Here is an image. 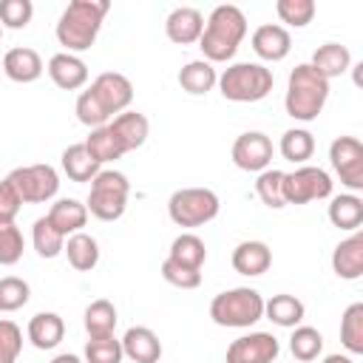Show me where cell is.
<instances>
[{"label":"cell","instance_id":"cell-8","mask_svg":"<svg viewBox=\"0 0 363 363\" xmlns=\"http://www.w3.org/2000/svg\"><path fill=\"white\" fill-rule=\"evenodd\" d=\"M332 196V176L320 167L301 164L292 173H284V201L286 204H309Z\"/></svg>","mask_w":363,"mask_h":363},{"label":"cell","instance_id":"cell-11","mask_svg":"<svg viewBox=\"0 0 363 363\" xmlns=\"http://www.w3.org/2000/svg\"><path fill=\"white\" fill-rule=\"evenodd\" d=\"M281 354V343L269 332H250L235 337L227 346V363H275Z\"/></svg>","mask_w":363,"mask_h":363},{"label":"cell","instance_id":"cell-28","mask_svg":"<svg viewBox=\"0 0 363 363\" xmlns=\"http://www.w3.org/2000/svg\"><path fill=\"white\" fill-rule=\"evenodd\" d=\"M62 252L68 255V264H71L74 269H79V272H91V269L99 264V244H96V238L88 235V233H74V235H68Z\"/></svg>","mask_w":363,"mask_h":363},{"label":"cell","instance_id":"cell-9","mask_svg":"<svg viewBox=\"0 0 363 363\" xmlns=\"http://www.w3.org/2000/svg\"><path fill=\"white\" fill-rule=\"evenodd\" d=\"M17 196L28 204H43L48 199L57 196L60 190V176L51 164H28V167H14L9 176H6Z\"/></svg>","mask_w":363,"mask_h":363},{"label":"cell","instance_id":"cell-41","mask_svg":"<svg viewBox=\"0 0 363 363\" xmlns=\"http://www.w3.org/2000/svg\"><path fill=\"white\" fill-rule=\"evenodd\" d=\"M74 111H77V119L82 122V125H88L91 130L94 128H102V125H108V111L102 108V102L96 99V94L88 88V91H82L79 96H77V105H74Z\"/></svg>","mask_w":363,"mask_h":363},{"label":"cell","instance_id":"cell-21","mask_svg":"<svg viewBox=\"0 0 363 363\" xmlns=\"http://www.w3.org/2000/svg\"><path fill=\"white\" fill-rule=\"evenodd\" d=\"M111 130L119 136V142L125 145V150H136L147 142V133H150V122L145 113L139 111H122L113 116V122H108Z\"/></svg>","mask_w":363,"mask_h":363},{"label":"cell","instance_id":"cell-22","mask_svg":"<svg viewBox=\"0 0 363 363\" xmlns=\"http://www.w3.org/2000/svg\"><path fill=\"white\" fill-rule=\"evenodd\" d=\"M329 221L337 227V230H349V233H357L360 224H363V199L354 196V193H340V196H332L329 201Z\"/></svg>","mask_w":363,"mask_h":363},{"label":"cell","instance_id":"cell-49","mask_svg":"<svg viewBox=\"0 0 363 363\" xmlns=\"http://www.w3.org/2000/svg\"><path fill=\"white\" fill-rule=\"evenodd\" d=\"M6 224H9V221H0V230H3V227H6Z\"/></svg>","mask_w":363,"mask_h":363},{"label":"cell","instance_id":"cell-40","mask_svg":"<svg viewBox=\"0 0 363 363\" xmlns=\"http://www.w3.org/2000/svg\"><path fill=\"white\" fill-rule=\"evenodd\" d=\"M275 11H278V20L281 23H286L292 28H303L315 17V3L312 0H278L275 3Z\"/></svg>","mask_w":363,"mask_h":363},{"label":"cell","instance_id":"cell-7","mask_svg":"<svg viewBox=\"0 0 363 363\" xmlns=\"http://www.w3.org/2000/svg\"><path fill=\"white\" fill-rule=\"evenodd\" d=\"M218 210H221V201L210 187H182L167 199L170 221L179 227H201L213 221Z\"/></svg>","mask_w":363,"mask_h":363},{"label":"cell","instance_id":"cell-48","mask_svg":"<svg viewBox=\"0 0 363 363\" xmlns=\"http://www.w3.org/2000/svg\"><path fill=\"white\" fill-rule=\"evenodd\" d=\"M51 363H82V360H79L77 354H68V352H65V354H57Z\"/></svg>","mask_w":363,"mask_h":363},{"label":"cell","instance_id":"cell-35","mask_svg":"<svg viewBox=\"0 0 363 363\" xmlns=\"http://www.w3.org/2000/svg\"><path fill=\"white\" fill-rule=\"evenodd\" d=\"M289 352L295 360L309 363L323 352V335L315 326H295L289 337Z\"/></svg>","mask_w":363,"mask_h":363},{"label":"cell","instance_id":"cell-13","mask_svg":"<svg viewBox=\"0 0 363 363\" xmlns=\"http://www.w3.org/2000/svg\"><path fill=\"white\" fill-rule=\"evenodd\" d=\"M91 91L96 94V99L102 102V108L108 111V116L128 111V105H130V99H133V85H130V79H128L125 74H119V71H105V74H99V77L91 82Z\"/></svg>","mask_w":363,"mask_h":363},{"label":"cell","instance_id":"cell-47","mask_svg":"<svg viewBox=\"0 0 363 363\" xmlns=\"http://www.w3.org/2000/svg\"><path fill=\"white\" fill-rule=\"evenodd\" d=\"M323 363H354V360H352L349 354H326Z\"/></svg>","mask_w":363,"mask_h":363},{"label":"cell","instance_id":"cell-42","mask_svg":"<svg viewBox=\"0 0 363 363\" xmlns=\"http://www.w3.org/2000/svg\"><path fill=\"white\" fill-rule=\"evenodd\" d=\"M34 17V3L31 0H0V26L3 28H26Z\"/></svg>","mask_w":363,"mask_h":363},{"label":"cell","instance_id":"cell-14","mask_svg":"<svg viewBox=\"0 0 363 363\" xmlns=\"http://www.w3.org/2000/svg\"><path fill=\"white\" fill-rule=\"evenodd\" d=\"M204 31V17L199 9L193 6H179L167 14L164 20V34L170 43H179V45H190V43H199Z\"/></svg>","mask_w":363,"mask_h":363},{"label":"cell","instance_id":"cell-33","mask_svg":"<svg viewBox=\"0 0 363 363\" xmlns=\"http://www.w3.org/2000/svg\"><path fill=\"white\" fill-rule=\"evenodd\" d=\"M278 150H281V156H284L286 162L303 164V162L312 159V153H315V136H312L306 128H289V130H284Z\"/></svg>","mask_w":363,"mask_h":363},{"label":"cell","instance_id":"cell-10","mask_svg":"<svg viewBox=\"0 0 363 363\" xmlns=\"http://www.w3.org/2000/svg\"><path fill=\"white\" fill-rule=\"evenodd\" d=\"M329 162L349 190H363V145L354 136H337L329 145Z\"/></svg>","mask_w":363,"mask_h":363},{"label":"cell","instance_id":"cell-44","mask_svg":"<svg viewBox=\"0 0 363 363\" xmlns=\"http://www.w3.org/2000/svg\"><path fill=\"white\" fill-rule=\"evenodd\" d=\"M23 250H26V241H23V233L17 230L14 221H9L3 230H0V264L3 267H11L23 258Z\"/></svg>","mask_w":363,"mask_h":363},{"label":"cell","instance_id":"cell-38","mask_svg":"<svg viewBox=\"0 0 363 363\" xmlns=\"http://www.w3.org/2000/svg\"><path fill=\"white\" fill-rule=\"evenodd\" d=\"M28 298H31V289L23 278L17 275L0 278V312H17L28 303Z\"/></svg>","mask_w":363,"mask_h":363},{"label":"cell","instance_id":"cell-32","mask_svg":"<svg viewBox=\"0 0 363 363\" xmlns=\"http://www.w3.org/2000/svg\"><path fill=\"white\" fill-rule=\"evenodd\" d=\"M116 306L108 301V298H96L88 303L85 309V332L88 337H105V335H113L116 329Z\"/></svg>","mask_w":363,"mask_h":363},{"label":"cell","instance_id":"cell-24","mask_svg":"<svg viewBox=\"0 0 363 363\" xmlns=\"http://www.w3.org/2000/svg\"><path fill=\"white\" fill-rule=\"evenodd\" d=\"M309 65H312L323 79H335V77H340V74L349 71L352 54H349V48L340 45V43H323V45L312 54V62H309Z\"/></svg>","mask_w":363,"mask_h":363},{"label":"cell","instance_id":"cell-12","mask_svg":"<svg viewBox=\"0 0 363 363\" xmlns=\"http://www.w3.org/2000/svg\"><path fill=\"white\" fill-rule=\"evenodd\" d=\"M233 162L247 173H261L272 162V142L261 130H247L233 142Z\"/></svg>","mask_w":363,"mask_h":363},{"label":"cell","instance_id":"cell-45","mask_svg":"<svg viewBox=\"0 0 363 363\" xmlns=\"http://www.w3.org/2000/svg\"><path fill=\"white\" fill-rule=\"evenodd\" d=\"M162 278H164L167 284L179 286V289H196V286L201 284V269H187V267H182V264H176V261H170V258H164V264H162Z\"/></svg>","mask_w":363,"mask_h":363},{"label":"cell","instance_id":"cell-17","mask_svg":"<svg viewBox=\"0 0 363 363\" xmlns=\"http://www.w3.org/2000/svg\"><path fill=\"white\" fill-rule=\"evenodd\" d=\"M3 74L11 79V82H34L43 77V57L34 51V48H26V45H17V48H9L6 57H3Z\"/></svg>","mask_w":363,"mask_h":363},{"label":"cell","instance_id":"cell-3","mask_svg":"<svg viewBox=\"0 0 363 363\" xmlns=\"http://www.w3.org/2000/svg\"><path fill=\"white\" fill-rule=\"evenodd\" d=\"M326 99H329V79H323L309 62L295 65L286 82V96H284L286 113L298 122H312L320 116Z\"/></svg>","mask_w":363,"mask_h":363},{"label":"cell","instance_id":"cell-5","mask_svg":"<svg viewBox=\"0 0 363 363\" xmlns=\"http://www.w3.org/2000/svg\"><path fill=\"white\" fill-rule=\"evenodd\" d=\"M272 71L261 62H233L230 68H224V74L218 77V88L221 96L230 102H258L272 91Z\"/></svg>","mask_w":363,"mask_h":363},{"label":"cell","instance_id":"cell-20","mask_svg":"<svg viewBox=\"0 0 363 363\" xmlns=\"http://www.w3.org/2000/svg\"><path fill=\"white\" fill-rule=\"evenodd\" d=\"M272 264V250L264 241H241L233 250V269L238 275H264Z\"/></svg>","mask_w":363,"mask_h":363},{"label":"cell","instance_id":"cell-6","mask_svg":"<svg viewBox=\"0 0 363 363\" xmlns=\"http://www.w3.org/2000/svg\"><path fill=\"white\" fill-rule=\"evenodd\" d=\"M128 193H130V182L125 173L99 170L91 182V193H88L85 207L99 221H116V218H122V213L128 207Z\"/></svg>","mask_w":363,"mask_h":363},{"label":"cell","instance_id":"cell-30","mask_svg":"<svg viewBox=\"0 0 363 363\" xmlns=\"http://www.w3.org/2000/svg\"><path fill=\"white\" fill-rule=\"evenodd\" d=\"M62 170L71 182H94V176L99 173V162H94L85 142H79L62 150Z\"/></svg>","mask_w":363,"mask_h":363},{"label":"cell","instance_id":"cell-16","mask_svg":"<svg viewBox=\"0 0 363 363\" xmlns=\"http://www.w3.org/2000/svg\"><path fill=\"white\" fill-rule=\"evenodd\" d=\"M119 343H122V354L133 363H159L162 360V340L147 326H130Z\"/></svg>","mask_w":363,"mask_h":363},{"label":"cell","instance_id":"cell-1","mask_svg":"<svg viewBox=\"0 0 363 363\" xmlns=\"http://www.w3.org/2000/svg\"><path fill=\"white\" fill-rule=\"evenodd\" d=\"M247 34V17L238 6L224 3L216 6L204 23V31L199 37V48L207 62H227L235 57L241 40Z\"/></svg>","mask_w":363,"mask_h":363},{"label":"cell","instance_id":"cell-23","mask_svg":"<svg viewBox=\"0 0 363 363\" xmlns=\"http://www.w3.org/2000/svg\"><path fill=\"white\" fill-rule=\"evenodd\" d=\"M48 221L62 233V235H74L82 233L85 221H88V207L77 199H57L48 210Z\"/></svg>","mask_w":363,"mask_h":363},{"label":"cell","instance_id":"cell-39","mask_svg":"<svg viewBox=\"0 0 363 363\" xmlns=\"http://www.w3.org/2000/svg\"><path fill=\"white\" fill-rule=\"evenodd\" d=\"M122 343L113 335L88 337L85 343V363H122Z\"/></svg>","mask_w":363,"mask_h":363},{"label":"cell","instance_id":"cell-31","mask_svg":"<svg viewBox=\"0 0 363 363\" xmlns=\"http://www.w3.org/2000/svg\"><path fill=\"white\" fill-rule=\"evenodd\" d=\"M167 258L182 264V267H187V269H201L204 258H207V247H204V241L196 233H182V235L173 238Z\"/></svg>","mask_w":363,"mask_h":363},{"label":"cell","instance_id":"cell-18","mask_svg":"<svg viewBox=\"0 0 363 363\" xmlns=\"http://www.w3.org/2000/svg\"><path fill=\"white\" fill-rule=\"evenodd\" d=\"M48 77L57 88L62 91H77L88 82V65L77 57V54H68V51H60L48 60Z\"/></svg>","mask_w":363,"mask_h":363},{"label":"cell","instance_id":"cell-4","mask_svg":"<svg viewBox=\"0 0 363 363\" xmlns=\"http://www.w3.org/2000/svg\"><path fill=\"white\" fill-rule=\"evenodd\" d=\"M210 318L227 329H250L264 318V298L252 286L224 289L210 301Z\"/></svg>","mask_w":363,"mask_h":363},{"label":"cell","instance_id":"cell-46","mask_svg":"<svg viewBox=\"0 0 363 363\" xmlns=\"http://www.w3.org/2000/svg\"><path fill=\"white\" fill-rule=\"evenodd\" d=\"M20 207H23V199L17 196L14 184L9 179H3L0 182V221H14Z\"/></svg>","mask_w":363,"mask_h":363},{"label":"cell","instance_id":"cell-15","mask_svg":"<svg viewBox=\"0 0 363 363\" xmlns=\"http://www.w3.org/2000/svg\"><path fill=\"white\" fill-rule=\"evenodd\" d=\"M292 48V37L278 23H264L252 31V51L267 62H281Z\"/></svg>","mask_w":363,"mask_h":363},{"label":"cell","instance_id":"cell-27","mask_svg":"<svg viewBox=\"0 0 363 363\" xmlns=\"http://www.w3.org/2000/svg\"><path fill=\"white\" fill-rule=\"evenodd\" d=\"M218 82V74L213 68V62L207 60H190L187 65H182L179 71V85L182 91L193 94V96H201L207 91H213V85Z\"/></svg>","mask_w":363,"mask_h":363},{"label":"cell","instance_id":"cell-50","mask_svg":"<svg viewBox=\"0 0 363 363\" xmlns=\"http://www.w3.org/2000/svg\"><path fill=\"white\" fill-rule=\"evenodd\" d=\"M0 40H3V26H0Z\"/></svg>","mask_w":363,"mask_h":363},{"label":"cell","instance_id":"cell-36","mask_svg":"<svg viewBox=\"0 0 363 363\" xmlns=\"http://www.w3.org/2000/svg\"><path fill=\"white\" fill-rule=\"evenodd\" d=\"M340 343L352 354H363V303L346 306L340 318Z\"/></svg>","mask_w":363,"mask_h":363},{"label":"cell","instance_id":"cell-2","mask_svg":"<svg viewBox=\"0 0 363 363\" xmlns=\"http://www.w3.org/2000/svg\"><path fill=\"white\" fill-rule=\"evenodd\" d=\"M108 9H111L108 0H71L57 20L60 45H65L68 54L88 51L99 37V28H102Z\"/></svg>","mask_w":363,"mask_h":363},{"label":"cell","instance_id":"cell-25","mask_svg":"<svg viewBox=\"0 0 363 363\" xmlns=\"http://www.w3.org/2000/svg\"><path fill=\"white\" fill-rule=\"evenodd\" d=\"M264 315H267L275 326L295 329V326H301V320H303V315H306V306H303V301H298L295 295L281 292V295H272L269 301H264Z\"/></svg>","mask_w":363,"mask_h":363},{"label":"cell","instance_id":"cell-34","mask_svg":"<svg viewBox=\"0 0 363 363\" xmlns=\"http://www.w3.org/2000/svg\"><path fill=\"white\" fill-rule=\"evenodd\" d=\"M31 241H34V250L40 258H57L65 247V235L48 221V216L37 218L34 227H31Z\"/></svg>","mask_w":363,"mask_h":363},{"label":"cell","instance_id":"cell-26","mask_svg":"<svg viewBox=\"0 0 363 363\" xmlns=\"http://www.w3.org/2000/svg\"><path fill=\"white\" fill-rule=\"evenodd\" d=\"M65 335V323L57 312H37L28 320V340L37 349H54Z\"/></svg>","mask_w":363,"mask_h":363},{"label":"cell","instance_id":"cell-29","mask_svg":"<svg viewBox=\"0 0 363 363\" xmlns=\"http://www.w3.org/2000/svg\"><path fill=\"white\" fill-rule=\"evenodd\" d=\"M85 147H88V153L94 156V162H99V164L116 162V159H122V156L128 153L125 145L119 142V136L111 130V125L94 128V130L88 133V139H85Z\"/></svg>","mask_w":363,"mask_h":363},{"label":"cell","instance_id":"cell-19","mask_svg":"<svg viewBox=\"0 0 363 363\" xmlns=\"http://www.w3.org/2000/svg\"><path fill=\"white\" fill-rule=\"evenodd\" d=\"M332 269L343 281H357L363 275V233H352L335 247Z\"/></svg>","mask_w":363,"mask_h":363},{"label":"cell","instance_id":"cell-37","mask_svg":"<svg viewBox=\"0 0 363 363\" xmlns=\"http://www.w3.org/2000/svg\"><path fill=\"white\" fill-rule=\"evenodd\" d=\"M255 193L272 210L286 207V201H284V170H275V167L261 170L258 179H255Z\"/></svg>","mask_w":363,"mask_h":363},{"label":"cell","instance_id":"cell-43","mask_svg":"<svg viewBox=\"0 0 363 363\" xmlns=\"http://www.w3.org/2000/svg\"><path fill=\"white\" fill-rule=\"evenodd\" d=\"M23 352V332L14 320L0 318V363H17Z\"/></svg>","mask_w":363,"mask_h":363}]
</instances>
